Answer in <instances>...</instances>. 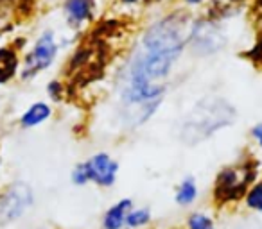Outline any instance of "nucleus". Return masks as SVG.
<instances>
[{
	"label": "nucleus",
	"mask_w": 262,
	"mask_h": 229,
	"mask_svg": "<svg viewBox=\"0 0 262 229\" xmlns=\"http://www.w3.org/2000/svg\"><path fill=\"white\" fill-rule=\"evenodd\" d=\"M0 165H2V158H0Z\"/></svg>",
	"instance_id": "nucleus-19"
},
{
	"label": "nucleus",
	"mask_w": 262,
	"mask_h": 229,
	"mask_svg": "<svg viewBox=\"0 0 262 229\" xmlns=\"http://www.w3.org/2000/svg\"><path fill=\"white\" fill-rule=\"evenodd\" d=\"M198 183L192 175H185V177L180 181V185L176 186V193H174V200L178 206L185 208V206H190L194 204V200L198 199Z\"/></svg>",
	"instance_id": "nucleus-10"
},
{
	"label": "nucleus",
	"mask_w": 262,
	"mask_h": 229,
	"mask_svg": "<svg viewBox=\"0 0 262 229\" xmlns=\"http://www.w3.org/2000/svg\"><path fill=\"white\" fill-rule=\"evenodd\" d=\"M58 43H56V38L52 31H45L40 38L34 43L33 50L26 56L24 59V68H22V77L24 81L34 79L36 75H40L43 70H47L49 66L54 63L56 56H58Z\"/></svg>",
	"instance_id": "nucleus-5"
},
{
	"label": "nucleus",
	"mask_w": 262,
	"mask_h": 229,
	"mask_svg": "<svg viewBox=\"0 0 262 229\" xmlns=\"http://www.w3.org/2000/svg\"><path fill=\"white\" fill-rule=\"evenodd\" d=\"M88 172V179L101 188H112L119 175V161H115L108 152H97L83 161Z\"/></svg>",
	"instance_id": "nucleus-6"
},
{
	"label": "nucleus",
	"mask_w": 262,
	"mask_h": 229,
	"mask_svg": "<svg viewBox=\"0 0 262 229\" xmlns=\"http://www.w3.org/2000/svg\"><path fill=\"white\" fill-rule=\"evenodd\" d=\"M257 172L258 161L253 158H246V160L221 168L214 181L215 204H230L243 200L248 188L257 181Z\"/></svg>",
	"instance_id": "nucleus-2"
},
{
	"label": "nucleus",
	"mask_w": 262,
	"mask_h": 229,
	"mask_svg": "<svg viewBox=\"0 0 262 229\" xmlns=\"http://www.w3.org/2000/svg\"><path fill=\"white\" fill-rule=\"evenodd\" d=\"M243 200L251 211L262 213V179H257V181L248 188Z\"/></svg>",
	"instance_id": "nucleus-13"
},
{
	"label": "nucleus",
	"mask_w": 262,
	"mask_h": 229,
	"mask_svg": "<svg viewBox=\"0 0 262 229\" xmlns=\"http://www.w3.org/2000/svg\"><path fill=\"white\" fill-rule=\"evenodd\" d=\"M251 138L257 142V145L260 147V150H262V122H258V124H255L253 128H251Z\"/></svg>",
	"instance_id": "nucleus-16"
},
{
	"label": "nucleus",
	"mask_w": 262,
	"mask_h": 229,
	"mask_svg": "<svg viewBox=\"0 0 262 229\" xmlns=\"http://www.w3.org/2000/svg\"><path fill=\"white\" fill-rule=\"evenodd\" d=\"M34 204V192L29 183L15 181L0 192V225L13 224L22 218Z\"/></svg>",
	"instance_id": "nucleus-3"
},
{
	"label": "nucleus",
	"mask_w": 262,
	"mask_h": 229,
	"mask_svg": "<svg viewBox=\"0 0 262 229\" xmlns=\"http://www.w3.org/2000/svg\"><path fill=\"white\" fill-rule=\"evenodd\" d=\"M135 208L133 199H120L106 210L102 215V229H122L126 225V215Z\"/></svg>",
	"instance_id": "nucleus-7"
},
{
	"label": "nucleus",
	"mask_w": 262,
	"mask_h": 229,
	"mask_svg": "<svg viewBox=\"0 0 262 229\" xmlns=\"http://www.w3.org/2000/svg\"><path fill=\"white\" fill-rule=\"evenodd\" d=\"M182 16H167L146 31L122 72L120 104L131 125H142L162 104L165 79L189 41Z\"/></svg>",
	"instance_id": "nucleus-1"
},
{
	"label": "nucleus",
	"mask_w": 262,
	"mask_h": 229,
	"mask_svg": "<svg viewBox=\"0 0 262 229\" xmlns=\"http://www.w3.org/2000/svg\"><path fill=\"white\" fill-rule=\"evenodd\" d=\"M187 227L189 229H215L214 218L201 211H194L187 218Z\"/></svg>",
	"instance_id": "nucleus-14"
},
{
	"label": "nucleus",
	"mask_w": 262,
	"mask_h": 229,
	"mask_svg": "<svg viewBox=\"0 0 262 229\" xmlns=\"http://www.w3.org/2000/svg\"><path fill=\"white\" fill-rule=\"evenodd\" d=\"M18 54L13 48H0V84L8 83L16 75Z\"/></svg>",
	"instance_id": "nucleus-11"
},
{
	"label": "nucleus",
	"mask_w": 262,
	"mask_h": 229,
	"mask_svg": "<svg viewBox=\"0 0 262 229\" xmlns=\"http://www.w3.org/2000/svg\"><path fill=\"white\" fill-rule=\"evenodd\" d=\"M47 95L51 100L61 102L63 97H65V86H63V83H59L58 79L51 81V83L47 84Z\"/></svg>",
	"instance_id": "nucleus-15"
},
{
	"label": "nucleus",
	"mask_w": 262,
	"mask_h": 229,
	"mask_svg": "<svg viewBox=\"0 0 262 229\" xmlns=\"http://www.w3.org/2000/svg\"><path fill=\"white\" fill-rule=\"evenodd\" d=\"M94 11V0H67L65 2V15L72 27L81 26L92 16Z\"/></svg>",
	"instance_id": "nucleus-9"
},
{
	"label": "nucleus",
	"mask_w": 262,
	"mask_h": 229,
	"mask_svg": "<svg viewBox=\"0 0 262 229\" xmlns=\"http://www.w3.org/2000/svg\"><path fill=\"white\" fill-rule=\"evenodd\" d=\"M124 4H135V2H139V0H122Z\"/></svg>",
	"instance_id": "nucleus-18"
},
{
	"label": "nucleus",
	"mask_w": 262,
	"mask_h": 229,
	"mask_svg": "<svg viewBox=\"0 0 262 229\" xmlns=\"http://www.w3.org/2000/svg\"><path fill=\"white\" fill-rule=\"evenodd\" d=\"M185 2H187L189 6H196V4H201L203 0H185Z\"/></svg>",
	"instance_id": "nucleus-17"
},
{
	"label": "nucleus",
	"mask_w": 262,
	"mask_h": 229,
	"mask_svg": "<svg viewBox=\"0 0 262 229\" xmlns=\"http://www.w3.org/2000/svg\"><path fill=\"white\" fill-rule=\"evenodd\" d=\"M203 117H200L198 113H192L194 117L190 118V124L187 122L185 129L187 133H198L196 140L207 138L208 135H212L214 131H219V128L232 124L233 122V108L230 104H226L225 100H217L212 106L205 108L203 111H200Z\"/></svg>",
	"instance_id": "nucleus-4"
},
{
	"label": "nucleus",
	"mask_w": 262,
	"mask_h": 229,
	"mask_svg": "<svg viewBox=\"0 0 262 229\" xmlns=\"http://www.w3.org/2000/svg\"><path fill=\"white\" fill-rule=\"evenodd\" d=\"M149 222H151L149 208H133V210L126 215V227H129V229L146 227Z\"/></svg>",
	"instance_id": "nucleus-12"
},
{
	"label": "nucleus",
	"mask_w": 262,
	"mask_h": 229,
	"mask_svg": "<svg viewBox=\"0 0 262 229\" xmlns=\"http://www.w3.org/2000/svg\"><path fill=\"white\" fill-rule=\"evenodd\" d=\"M52 117V108L47 102H34L31 104L20 117V125L24 129H33L41 125L43 122H47Z\"/></svg>",
	"instance_id": "nucleus-8"
}]
</instances>
